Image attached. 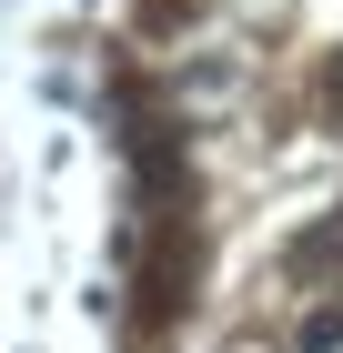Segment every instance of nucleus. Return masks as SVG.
Masks as SVG:
<instances>
[{"instance_id": "1", "label": "nucleus", "mask_w": 343, "mask_h": 353, "mask_svg": "<svg viewBox=\"0 0 343 353\" xmlns=\"http://www.w3.org/2000/svg\"><path fill=\"white\" fill-rule=\"evenodd\" d=\"M333 343H343V303H323L313 323H303V353H333Z\"/></svg>"}]
</instances>
